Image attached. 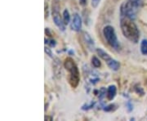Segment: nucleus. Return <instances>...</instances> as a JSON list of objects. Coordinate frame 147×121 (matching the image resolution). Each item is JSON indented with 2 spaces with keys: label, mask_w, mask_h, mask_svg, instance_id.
<instances>
[{
  "label": "nucleus",
  "mask_w": 147,
  "mask_h": 121,
  "mask_svg": "<svg viewBox=\"0 0 147 121\" xmlns=\"http://www.w3.org/2000/svg\"><path fill=\"white\" fill-rule=\"evenodd\" d=\"M121 30L124 37L129 41L137 43L140 39V32L133 20L124 16H120Z\"/></svg>",
  "instance_id": "f257e3e1"
},
{
  "label": "nucleus",
  "mask_w": 147,
  "mask_h": 121,
  "mask_svg": "<svg viewBox=\"0 0 147 121\" xmlns=\"http://www.w3.org/2000/svg\"><path fill=\"white\" fill-rule=\"evenodd\" d=\"M143 4V0H126L120 7V16L135 20Z\"/></svg>",
  "instance_id": "f03ea898"
},
{
  "label": "nucleus",
  "mask_w": 147,
  "mask_h": 121,
  "mask_svg": "<svg viewBox=\"0 0 147 121\" xmlns=\"http://www.w3.org/2000/svg\"><path fill=\"white\" fill-rule=\"evenodd\" d=\"M64 66L69 72V84L73 89H76L80 81V73L77 65L72 58L67 57L64 62Z\"/></svg>",
  "instance_id": "7ed1b4c3"
},
{
  "label": "nucleus",
  "mask_w": 147,
  "mask_h": 121,
  "mask_svg": "<svg viewBox=\"0 0 147 121\" xmlns=\"http://www.w3.org/2000/svg\"><path fill=\"white\" fill-rule=\"evenodd\" d=\"M103 34H104L106 42L108 43V44L110 47H113L115 50L120 49V44L117 38L114 27L111 26H105L103 29Z\"/></svg>",
  "instance_id": "20e7f679"
},
{
  "label": "nucleus",
  "mask_w": 147,
  "mask_h": 121,
  "mask_svg": "<svg viewBox=\"0 0 147 121\" xmlns=\"http://www.w3.org/2000/svg\"><path fill=\"white\" fill-rule=\"evenodd\" d=\"M60 0H53L52 2V16L55 25L58 27L61 31L65 30V25L64 23L63 18L60 13Z\"/></svg>",
  "instance_id": "39448f33"
},
{
  "label": "nucleus",
  "mask_w": 147,
  "mask_h": 121,
  "mask_svg": "<svg viewBox=\"0 0 147 121\" xmlns=\"http://www.w3.org/2000/svg\"><path fill=\"white\" fill-rule=\"evenodd\" d=\"M96 53H97V54L99 55V57L102 60L105 61V63L108 66L109 68L111 69L112 70H115V71H117V70H119V68H120V63L118 61H116L115 59L111 57L110 55L106 52H105L103 49L96 48Z\"/></svg>",
  "instance_id": "423d86ee"
},
{
  "label": "nucleus",
  "mask_w": 147,
  "mask_h": 121,
  "mask_svg": "<svg viewBox=\"0 0 147 121\" xmlns=\"http://www.w3.org/2000/svg\"><path fill=\"white\" fill-rule=\"evenodd\" d=\"M71 30L74 31L79 32L82 29V19L78 13H74L72 19V22L70 24Z\"/></svg>",
  "instance_id": "0eeeda50"
},
{
  "label": "nucleus",
  "mask_w": 147,
  "mask_h": 121,
  "mask_svg": "<svg viewBox=\"0 0 147 121\" xmlns=\"http://www.w3.org/2000/svg\"><path fill=\"white\" fill-rule=\"evenodd\" d=\"M84 40L90 51H93L95 49L94 40L92 39V38L91 37V35L88 33H87V32L84 33Z\"/></svg>",
  "instance_id": "6e6552de"
},
{
  "label": "nucleus",
  "mask_w": 147,
  "mask_h": 121,
  "mask_svg": "<svg viewBox=\"0 0 147 121\" xmlns=\"http://www.w3.org/2000/svg\"><path fill=\"white\" fill-rule=\"evenodd\" d=\"M116 93H117V89L115 85H110L107 89L106 92V97L109 101H112L115 97Z\"/></svg>",
  "instance_id": "1a4fd4ad"
},
{
  "label": "nucleus",
  "mask_w": 147,
  "mask_h": 121,
  "mask_svg": "<svg viewBox=\"0 0 147 121\" xmlns=\"http://www.w3.org/2000/svg\"><path fill=\"white\" fill-rule=\"evenodd\" d=\"M62 18H63V21L65 26H67L69 21H70V15L69 12L67 9H65L63 11V14H62Z\"/></svg>",
  "instance_id": "9d476101"
},
{
  "label": "nucleus",
  "mask_w": 147,
  "mask_h": 121,
  "mask_svg": "<svg viewBox=\"0 0 147 121\" xmlns=\"http://www.w3.org/2000/svg\"><path fill=\"white\" fill-rule=\"evenodd\" d=\"M141 53L147 56V39H143L141 43Z\"/></svg>",
  "instance_id": "9b49d317"
},
{
  "label": "nucleus",
  "mask_w": 147,
  "mask_h": 121,
  "mask_svg": "<svg viewBox=\"0 0 147 121\" xmlns=\"http://www.w3.org/2000/svg\"><path fill=\"white\" fill-rule=\"evenodd\" d=\"M92 66H94L95 68H99L100 66H101L100 60L96 57H95V56H93L92 57Z\"/></svg>",
  "instance_id": "f8f14e48"
},
{
  "label": "nucleus",
  "mask_w": 147,
  "mask_h": 121,
  "mask_svg": "<svg viewBox=\"0 0 147 121\" xmlns=\"http://www.w3.org/2000/svg\"><path fill=\"white\" fill-rule=\"evenodd\" d=\"M45 43L51 47H56V45H57L56 41L54 39H45Z\"/></svg>",
  "instance_id": "ddd939ff"
},
{
  "label": "nucleus",
  "mask_w": 147,
  "mask_h": 121,
  "mask_svg": "<svg viewBox=\"0 0 147 121\" xmlns=\"http://www.w3.org/2000/svg\"><path fill=\"white\" fill-rule=\"evenodd\" d=\"M135 91H136V93H138V94H141V95H144V90L142 89L141 86H135Z\"/></svg>",
  "instance_id": "4468645a"
},
{
  "label": "nucleus",
  "mask_w": 147,
  "mask_h": 121,
  "mask_svg": "<svg viewBox=\"0 0 147 121\" xmlns=\"http://www.w3.org/2000/svg\"><path fill=\"white\" fill-rule=\"evenodd\" d=\"M100 2V0H92V7L93 8H96L98 7V5H99Z\"/></svg>",
  "instance_id": "2eb2a0df"
},
{
  "label": "nucleus",
  "mask_w": 147,
  "mask_h": 121,
  "mask_svg": "<svg viewBox=\"0 0 147 121\" xmlns=\"http://www.w3.org/2000/svg\"><path fill=\"white\" fill-rule=\"evenodd\" d=\"M44 50H45V53H47V55L50 57H53V52L51 51V49L49 48V47H45V48H44Z\"/></svg>",
  "instance_id": "dca6fc26"
},
{
  "label": "nucleus",
  "mask_w": 147,
  "mask_h": 121,
  "mask_svg": "<svg viewBox=\"0 0 147 121\" xmlns=\"http://www.w3.org/2000/svg\"><path fill=\"white\" fill-rule=\"evenodd\" d=\"M79 4L82 6V7H85V6L88 4V0H79Z\"/></svg>",
  "instance_id": "f3484780"
},
{
  "label": "nucleus",
  "mask_w": 147,
  "mask_h": 121,
  "mask_svg": "<svg viewBox=\"0 0 147 121\" xmlns=\"http://www.w3.org/2000/svg\"><path fill=\"white\" fill-rule=\"evenodd\" d=\"M114 106H115V105H108V106H105V108H104V110H105V111H112Z\"/></svg>",
  "instance_id": "a211bd4d"
},
{
  "label": "nucleus",
  "mask_w": 147,
  "mask_h": 121,
  "mask_svg": "<svg viewBox=\"0 0 147 121\" xmlns=\"http://www.w3.org/2000/svg\"><path fill=\"white\" fill-rule=\"evenodd\" d=\"M47 17H48V5L46 3L45 4V19H47Z\"/></svg>",
  "instance_id": "6ab92c4d"
},
{
  "label": "nucleus",
  "mask_w": 147,
  "mask_h": 121,
  "mask_svg": "<svg viewBox=\"0 0 147 121\" xmlns=\"http://www.w3.org/2000/svg\"><path fill=\"white\" fill-rule=\"evenodd\" d=\"M45 33H46V34H47L48 36H52V34H51L50 32H49V29H48V28H46V29H45Z\"/></svg>",
  "instance_id": "aec40b11"
},
{
  "label": "nucleus",
  "mask_w": 147,
  "mask_h": 121,
  "mask_svg": "<svg viewBox=\"0 0 147 121\" xmlns=\"http://www.w3.org/2000/svg\"><path fill=\"white\" fill-rule=\"evenodd\" d=\"M45 120H53V118H52V117H48V116H46V117H45Z\"/></svg>",
  "instance_id": "412c9836"
}]
</instances>
